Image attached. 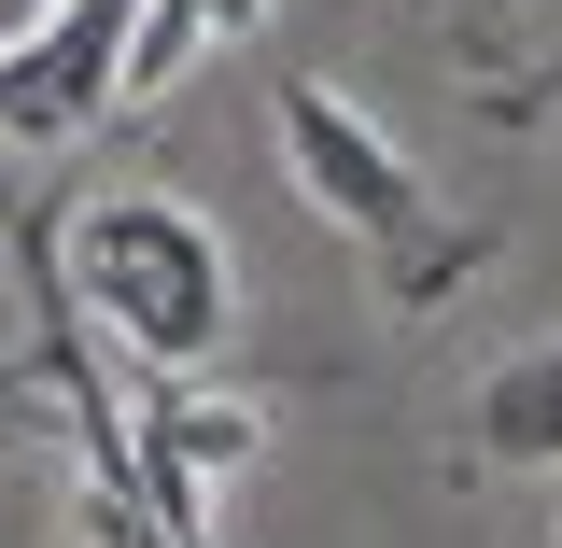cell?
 Listing matches in <instances>:
<instances>
[{
  "label": "cell",
  "instance_id": "8",
  "mask_svg": "<svg viewBox=\"0 0 562 548\" xmlns=\"http://www.w3.org/2000/svg\"><path fill=\"white\" fill-rule=\"evenodd\" d=\"M549 113H562V57L520 70V85H492V127H549Z\"/></svg>",
  "mask_w": 562,
  "mask_h": 548
},
{
  "label": "cell",
  "instance_id": "9",
  "mask_svg": "<svg viewBox=\"0 0 562 548\" xmlns=\"http://www.w3.org/2000/svg\"><path fill=\"white\" fill-rule=\"evenodd\" d=\"M43 14H57V0H0V43H14V29H43Z\"/></svg>",
  "mask_w": 562,
  "mask_h": 548
},
{
  "label": "cell",
  "instance_id": "6",
  "mask_svg": "<svg viewBox=\"0 0 562 548\" xmlns=\"http://www.w3.org/2000/svg\"><path fill=\"white\" fill-rule=\"evenodd\" d=\"M254 14H268V0H140L127 14V99H169V85H183L211 43H239Z\"/></svg>",
  "mask_w": 562,
  "mask_h": 548
},
{
  "label": "cell",
  "instance_id": "7",
  "mask_svg": "<svg viewBox=\"0 0 562 548\" xmlns=\"http://www.w3.org/2000/svg\"><path fill=\"white\" fill-rule=\"evenodd\" d=\"M70 409H57V380H43V351L29 366H0V450H57Z\"/></svg>",
  "mask_w": 562,
  "mask_h": 548
},
{
  "label": "cell",
  "instance_id": "4",
  "mask_svg": "<svg viewBox=\"0 0 562 548\" xmlns=\"http://www.w3.org/2000/svg\"><path fill=\"white\" fill-rule=\"evenodd\" d=\"M127 14L140 0H57L43 29L0 43V141L14 155H57L127 99Z\"/></svg>",
  "mask_w": 562,
  "mask_h": 548
},
{
  "label": "cell",
  "instance_id": "1",
  "mask_svg": "<svg viewBox=\"0 0 562 548\" xmlns=\"http://www.w3.org/2000/svg\"><path fill=\"white\" fill-rule=\"evenodd\" d=\"M57 281L99 338L155 366V380H198L211 351L239 338V268L211 239V211L155 198V183H113V198L57 211Z\"/></svg>",
  "mask_w": 562,
  "mask_h": 548
},
{
  "label": "cell",
  "instance_id": "2",
  "mask_svg": "<svg viewBox=\"0 0 562 548\" xmlns=\"http://www.w3.org/2000/svg\"><path fill=\"white\" fill-rule=\"evenodd\" d=\"M268 113H281V169H295V198L380 254V295H394V310H436V295H464V281L492 268V225H450V211L422 198V169L366 127V113H351L338 85L281 70Z\"/></svg>",
  "mask_w": 562,
  "mask_h": 548
},
{
  "label": "cell",
  "instance_id": "3",
  "mask_svg": "<svg viewBox=\"0 0 562 548\" xmlns=\"http://www.w3.org/2000/svg\"><path fill=\"white\" fill-rule=\"evenodd\" d=\"M254 450H268V409H254V394L155 380V394L127 409V492H140V521H155L169 548H211L225 535L211 506H225V479H239Z\"/></svg>",
  "mask_w": 562,
  "mask_h": 548
},
{
  "label": "cell",
  "instance_id": "5",
  "mask_svg": "<svg viewBox=\"0 0 562 548\" xmlns=\"http://www.w3.org/2000/svg\"><path fill=\"white\" fill-rule=\"evenodd\" d=\"M464 465H562V338H520L464 409Z\"/></svg>",
  "mask_w": 562,
  "mask_h": 548
}]
</instances>
